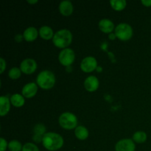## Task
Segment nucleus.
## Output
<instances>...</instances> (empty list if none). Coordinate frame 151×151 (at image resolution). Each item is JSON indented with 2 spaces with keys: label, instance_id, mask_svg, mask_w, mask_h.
<instances>
[{
  "label": "nucleus",
  "instance_id": "f257e3e1",
  "mask_svg": "<svg viewBox=\"0 0 151 151\" xmlns=\"http://www.w3.org/2000/svg\"><path fill=\"white\" fill-rule=\"evenodd\" d=\"M42 143L47 150L55 151L62 147L63 145V139L60 134L48 132L43 135Z\"/></svg>",
  "mask_w": 151,
  "mask_h": 151
},
{
  "label": "nucleus",
  "instance_id": "f03ea898",
  "mask_svg": "<svg viewBox=\"0 0 151 151\" xmlns=\"http://www.w3.org/2000/svg\"><path fill=\"white\" fill-rule=\"evenodd\" d=\"M72 41V32L66 29H62L56 32L52 38L55 46L61 49H66V47L70 45Z\"/></svg>",
  "mask_w": 151,
  "mask_h": 151
},
{
  "label": "nucleus",
  "instance_id": "7ed1b4c3",
  "mask_svg": "<svg viewBox=\"0 0 151 151\" xmlns=\"http://www.w3.org/2000/svg\"><path fill=\"white\" fill-rule=\"evenodd\" d=\"M36 83L43 89H50L55 83V77L51 71L44 70L37 76Z\"/></svg>",
  "mask_w": 151,
  "mask_h": 151
},
{
  "label": "nucleus",
  "instance_id": "20e7f679",
  "mask_svg": "<svg viewBox=\"0 0 151 151\" xmlns=\"http://www.w3.org/2000/svg\"><path fill=\"white\" fill-rule=\"evenodd\" d=\"M58 121L60 126L64 129L71 130L77 128V116L70 112H65L62 114L59 117Z\"/></svg>",
  "mask_w": 151,
  "mask_h": 151
},
{
  "label": "nucleus",
  "instance_id": "39448f33",
  "mask_svg": "<svg viewBox=\"0 0 151 151\" xmlns=\"http://www.w3.org/2000/svg\"><path fill=\"white\" fill-rule=\"evenodd\" d=\"M115 36L121 41H128L132 37L133 29L128 24L121 23L115 28Z\"/></svg>",
  "mask_w": 151,
  "mask_h": 151
},
{
  "label": "nucleus",
  "instance_id": "423d86ee",
  "mask_svg": "<svg viewBox=\"0 0 151 151\" xmlns=\"http://www.w3.org/2000/svg\"><path fill=\"white\" fill-rule=\"evenodd\" d=\"M75 58V52L69 48L63 49L59 53L58 59L60 63L64 66H69L72 64Z\"/></svg>",
  "mask_w": 151,
  "mask_h": 151
},
{
  "label": "nucleus",
  "instance_id": "0eeeda50",
  "mask_svg": "<svg viewBox=\"0 0 151 151\" xmlns=\"http://www.w3.org/2000/svg\"><path fill=\"white\" fill-rule=\"evenodd\" d=\"M97 68V60L94 57H91V56L86 57L81 61V69H82L83 72L89 73V72H91L95 70Z\"/></svg>",
  "mask_w": 151,
  "mask_h": 151
},
{
  "label": "nucleus",
  "instance_id": "6e6552de",
  "mask_svg": "<svg viewBox=\"0 0 151 151\" xmlns=\"http://www.w3.org/2000/svg\"><path fill=\"white\" fill-rule=\"evenodd\" d=\"M37 63L34 59L27 58L24 59L23 61L21 63L20 69L22 72L27 75L32 74L36 70Z\"/></svg>",
  "mask_w": 151,
  "mask_h": 151
},
{
  "label": "nucleus",
  "instance_id": "1a4fd4ad",
  "mask_svg": "<svg viewBox=\"0 0 151 151\" xmlns=\"http://www.w3.org/2000/svg\"><path fill=\"white\" fill-rule=\"evenodd\" d=\"M135 143L130 139H124L118 142L115 146L116 151H135Z\"/></svg>",
  "mask_w": 151,
  "mask_h": 151
},
{
  "label": "nucleus",
  "instance_id": "9d476101",
  "mask_svg": "<svg viewBox=\"0 0 151 151\" xmlns=\"http://www.w3.org/2000/svg\"><path fill=\"white\" fill-rule=\"evenodd\" d=\"M38 86L35 83H29L26 84L22 88V95L27 98H31L36 94Z\"/></svg>",
  "mask_w": 151,
  "mask_h": 151
},
{
  "label": "nucleus",
  "instance_id": "9b49d317",
  "mask_svg": "<svg viewBox=\"0 0 151 151\" xmlns=\"http://www.w3.org/2000/svg\"><path fill=\"white\" fill-rule=\"evenodd\" d=\"M84 86L88 91H96L99 87V81L95 76H88L84 81Z\"/></svg>",
  "mask_w": 151,
  "mask_h": 151
},
{
  "label": "nucleus",
  "instance_id": "f8f14e48",
  "mask_svg": "<svg viewBox=\"0 0 151 151\" xmlns=\"http://www.w3.org/2000/svg\"><path fill=\"white\" fill-rule=\"evenodd\" d=\"M59 10L63 16H70L73 12V5L70 1L65 0V1H61L59 4Z\"/></svg>",
  "mask_w": 151,
  "mask_h": 151
},
{
  "label": "nucleus",
  "instance_id": "ddd939ff",
  "mask_svg": "<svg viewBox=\"0 0 151 151\" xmlns=\"http://www.w3.org/2000/svg\"><path fill=\"white\" fill-rule=\"evenodd\" d=\"M99 28L105 33H110L114 29V24L109 19H103L99 22Z\"/></svg>",
  "mask_w": 151,
  "mask_h": 151
},
{
  "label": "nucleus",
  "instance_id": "4468645a",
  "mask_svg": "<svg viewBox=\"0 0 151 151\" xmlns=\"http://www.w3.org/2000/svg\"><path fill=\"white\" fill-rule=\"evenodd\" d=\"M38 31H37L36 28L33 27H29L27 28L24 30L23 34V37L27 41H35L38 37Z\"/></svg>",
  "mask_w": 151,
  "mask_h": 151
},
{
  "label": "nucleus",
  "instance_id": "2eb2a0df",
  "mask_svg": "<svg viewBox=\"0 0 151 151\" xmlns=\"http://www.w3.org/2000/svg\"><path fill=\"white\" fill-rule=\"evenodd\" d=\"M10 100H9L8 97H4V96H1L0 97V115L1 116L7 114L10 111Z\"/></svg>",
  "mask_w": 151,
  "mask_h": 151
},
{
  "label": "nucleus",
  "instance_id": "dca6fc26",
  "mask_svg": "<svg viewBox=\"0 0 151 151\" xmlns=\"http://www.w3.org/2000/svg\"><path fill=\"white\" fill-rule=\"evenodd\" d=\"M55 34H53V30L51 27L48 26H43L39 29V35L41 38L45 40H50L53 38Z\"/></svg>",
  "mask_w": 151,
  "mask_h": 151
},
{
  "label": "nucleus",
  "instance_id": "f3484780",
  "mask_svg": "<svg viewBox=\"0 0 151 151\" xmlns=\"http://www.w3.org/2000/svg\"><path fill=\"white\" fill-rule=\"evenodd\" d=\"M24 96L19 94H14L10 97V103L13 106L16 108H20L24 104Z\"/></svg>",
  "mask_w": 151,
  "mask_h": 151
},
{
  "label": "nucleus",
  "instance_id": "a211bd4d",
  "mask_svg": "<svg viewBox=\"0 0 151 151\" xmlns=\"http://www.w3.org/2000/svg\"><path fill=\"white\" fill-rule=\"evenodd\" d=\"M75 134L80 140H85L88 137V131L84 126H78L75 130Z\"/></svg>",
  "mask_w": 151,
  "mask_h": 151
},
{
  "label": "nucleus",
  "instance_id": "6ab92c4d",
  "mask_svg": "<svg viewBox=\"0 0 151 151\" xmlns=\"http://www.w3.org/2000/svg\"><path fill=\"white\" fill-rule=\"evenodd\" d=\"M110 4L112 8L116 11H120L126 7L127 2L125 0H111Z\"/></svg>",
  "mask_w": 151,
  "mask_h": 151
},
{
  "label": "nucleus",
  "instance_id": "aec40b11",
  "mask_svg": "<svg viewBox=\"0 0 151 151\" xmlns=\"http://www.w3.org/2000/svg\"><path fill=\"white\" fill-rule=\"evenodd\" d=\"M147 140V134L143 131H137L133 136V141L137 143H144Z\"/></svg>",
  "mask_w": 151,
  "mask_h": 151
},
{
  "label": "nucleus",
  "instance_id": "412c9836",
  "mask_svg": "<svg viewBox=\"0 0 151 151\" xmlns=\"http://www.w3.org/2000/svg\"><path fill=\"white\" fill-rule=\"evenodd\" d=\"M23 146L17 140H12L8 144V149L10 151H21Z\"/></svg>",
  "mask_w": 151,
  "mask_h": 151
},
{
  "label": "nucleus",
  "instance_id": "4be33fe9",
  "mask_svg": "<svg viewBox=\"0 0 151 151\" xmlns=\"http://www.w3.org/2000/svg\"><path fill=\"white\" fill-rule=\"evenodd\" d=\"M21 69L17 67H13L10 69L8 72V76L10 79L16 80L18 79L21 77Z\"/></svg>",
  "mask_w": 151,
  "mask_h": 151
},
{
  "label": "nucleus",
  "instance_id": "5701e85b",
  "mask_svg": "<svg viewBox=\"0 0 151 151\" xmlns=\"http://www.w3.org/2000/svg\"><path fill=\"white\" fill-rule=\"evenodd\" d=\"M22 151H39V149L33 143L28 142L24 145L23 147H22Z\"/></svg>",
  "mask_w": 151,
  "mask_h": 151
},
{
  "label": "nucleus",
  "instance_id": "b1692460",
  "mask_svg": "<svg viewBox=\"0 0 151 151\" xmlns=\"http://www.w3.org/2000/svg\"><path fill=\"white\" fill-rule=\"evenodd\" d=\"M35 131V135L41 137V135L44 134V131H45V127H44L43 125L39 124V125H36V126L35 127V131Z\"/></svg>",
  "mask_w": 151,
  "mask_h": 151
},
{
  "label": "nucleus",
  "instance_id": "393cba45",
  "mask_svg": "<svg viewBox=\"0 0 151 151\" xmlns=\"http://www.w3.org/2000/svg\"><path fill=\"white\" fill-rule=\"evenodd\" d=\"M7 147H8L7 141L4 138L0 139V151H5Z\"/></svg>",
  "mask_w": 151,
  "mask_h": 151
},
{
  "label": "nucleus",
  "instance_id": "a878e982",
  "mask_svg": "<svg viewBox=\"0 0 151 151\" xmlns=\"http://www.w3.org/2000/svg\"><path fill=\"white\" fill-rule=\"evenodd\" d=\"M0 67H1V71H0V73L2 74L6 68V62H5V60H4V58H0Z\"/></svg>",
  "mask_w": 151,
  "mask_h": 151
},
{
  "label": "nucleus",
  "instance_id": "bb28decb",
  "mask_svg": "<svg viewBox=\"0 0 151 151\" xmlns=\"http://www.w3.org/2000/svg\"><path fill=\"white\" fill-rule=\"evenodd\" d=\"M142 4H144L146 7H150L151 6V0H142Z\"/></svg>",
  "mask_w": 151,
  "mask_h": 151
},
{
  "label": "nucleus",
  "instance_id": "cd10ccee",
  "mask_svg": "<svg viewBox=\"0 0 151 151\" xmlns=\"http://www.w3.org/2000/svg\"><path fill=\"white\" fill-rule=\"evenodd\" d=\"M27 2L29 3V4H35V3L38 2V0H33V1H30V0H28Z\"/></svg>",
  "mask_w": 151,
  "mask_h": 151
}]
</instances>
